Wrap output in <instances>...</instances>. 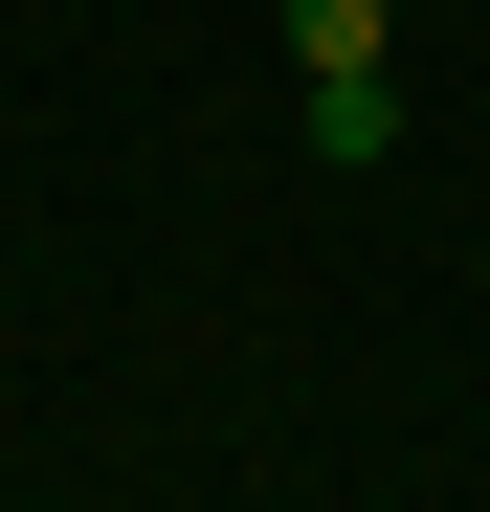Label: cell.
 I'll list each match as a JSON object with an SVG mask.
<instances>
[{
	"label": "cell",
	"mask_w": 490,
	"mask_h": 512,
	"mask_svg": "<svg viewBox=\"0 0 490 512\" xmlns=\"http://www.w3.org/2000/svg\"><path fill=\"white\" fill-rule=\"evenodd\" d=\"M312 156L379 179V156H401V67H312Z\"/></svg>",
	"instance_id": "1"
},
{
	"label": "cell",
	"mask_w": 490,
	"mask_h": 512,
	"mask_svg": "<svg viewBox=\"0 0 490 512\" xmlns=\"http://www.w3.org/2000/svg\"><path fill=\"white\" fill-rule=\"evenodd\" d=\"M290 67H401V0H290Z\"/></svg>",
	"instance_id": "2"
}]
</instances>
